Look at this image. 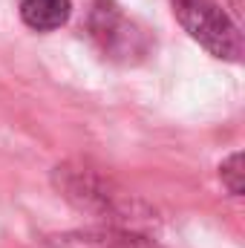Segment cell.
<instances>
[{"label": "cell", "mask_w": 245, "mask_h": 248, "mask_svg": "<svg viewBox=\"0 0 245 248\" xmlns=\"http://www.w3.org/2000/svg\"><path fill=\"white\" fill-rule=\"evenodd\" d=\"M52 185L75 211L90 214L110 228L141 234L156 222L153 211L138 196L127 193L116 179H110L104 170L92 168L90 162L58 165L52 170Z\"/></svg>", "instance_id": "6da1fadb"}, {"label": "cell", "mask_w": 245, "mask_h": 248, "mask_svg": "<svg viewBox=\"0 0 245 248\" xmlns=\"http://www.w3.org/2000/svg\"><path fill=\"white\" fill-rule=\"evenodd\" d=\"M87 35L101 58L122 66H136L153 52L150 32L124 12L116 0H92L87 12Z\"/></svg>", "instance_id": "7a4b0ae2"}, {"label": "cell", "mask_w": 245, "mask_h": 248, "mask_svg": "<svg viewBox=\"0 0 245 248\" xmlns=\"http://www.w3.org/2000/svg\"><path fill=\"white\" fill-rule=\"evenodd\" d=\"M170 9L179 26L214 58L243 61V32L216 0H170Z\"/></svg>", "instance_id": "3957f363"}, {"label": "cell", "mask_w": 245, "mask_h": 248, "mask_svg": "<svg viewBox=\"0 0 245 248\" xmlns=\"http://www.w3.org/2000/svg\"><path fill=\"white\" fill-rule=\"evenodd\" d=\"M41 248H159V246L144 234L98 225V228H78V231L52 234L41 243Z\"/></svg>", "instance_id": "277c9868"}, {"label": "cell", "mask_w": 245, "mask_h": 248, "mask_svg": "<svg viewBox=\"0 0 245 248\" xmlns=\"http://www.w3.org/2000/svg\"><path fill=\"white\" fill-rule=\"evenodd\" d=\"M17 15L32 32H55L72 15V0H17Z\"/></svg>", "instance_id": "5b68a950"}, {"label": "cell", "mask_w": 245, "mask_h": 248, "mask_svg": "<svg viewBox=\"0 0 245 248\" xmlns=\"http://www.w3.org/2000/svg\"><path fill=\"white\" fill-rule=\"evenodd\" d=\"M243 176H245V170H243V150H237V153H231V156L219 165V179H222V185L228 187V193H231V196H243V190H245Z\"/></svg>", "instance_id": "8992f818"}]
</instances>
